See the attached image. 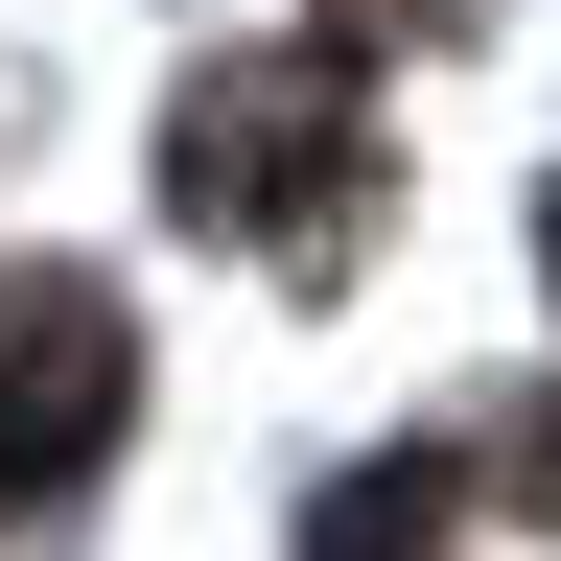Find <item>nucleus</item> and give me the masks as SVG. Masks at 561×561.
I'll use <instances>...</instances> for the list:
<instances>
[{
    "label": "nucleus",
    "mask_w": 561,
    "mask_h": 561,
    "mask_svg": "<svg viewBox=\"0 0 561 561\" xmlns=\"http://www.w3.org/2000/svg\"><path fill=\"white\" fill-rule=\"evenodd\" d=\"M210 234H280V257H328V210H351V47H280V70H210L187 94V164H164Z\"/></svg>",
    "instance_id": "1"
},
{
    "label": "nucleus",
    "mask_w": 561,
    "mask_h": 561,
    "mask_svg": "<svg viewBox=\"0 0 561 561\" xmlns=\"http://www.w3.org/2000/svg\"><path fill=\"white\" fill-rule=\"evenodd\" d=\"M94 421H117V305L0 280V468H94Z\"/></svg>",
    "instance_id": "2"
},
{
    "label": "nucleus",
    "mask_w": 561,
    "mask_h": 561,
    "mask_svg": "<svg viewBox=\"0 0 561 561\" xmlns=\"http://www.w3.org/2000/svg\"><path fill=\"white\" fill-rule=\"evenodd\" d=\"M445 491H468L445 445H421V468H351L328 491V561H445Z\"/></svg>",
    "instance_id": "3"
},
{
    "label": "nucleus",
    "mask_w": 561,
    "mask_h": 561,
    "mask_svg": "<svg viewBox=\"0 0 561 561\" xmlns=\"http://www.w3.org/2000/svg\"><path fill=\"white\" fill-rule=\"evenodd\" d=\"M515 515H561V398H538V421H515Z\"/></svg>",
    "instance_id": "4"
},
{
    "label": "nucleus",
    "mask_w": 561,
    "mask_h": 561,
    "mask_svg": "<svg viewBox=\"0 0 561 561\" xmlns=\"http://www.w3.org/2000/svg\"><path fill=\"white\" fill-rule=\"evenodd\" d=\"M538 257H561V210H538Z\"/></svg>",
    "instance_id": "5"
}]
</instances>
